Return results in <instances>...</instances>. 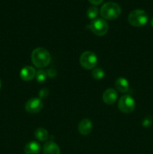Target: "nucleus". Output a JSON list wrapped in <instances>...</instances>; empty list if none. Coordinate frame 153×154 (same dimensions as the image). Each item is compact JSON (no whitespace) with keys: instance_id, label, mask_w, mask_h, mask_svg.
<instances>
[{"instance_id":"f257e3e1","label":"nucleus","mask_w":153,"mask_h":154,"mask_svg":"<svg viewBox=\"0 0 153 154\" xmlns=\"http://www.w3.org/2000/svg\"><path fill=\"white\" fill-rule=\"evenodd\" d=\"M31 58L33 65L40 69L47 66L51 61L49 51L43 48H35L32 53Z\"/></svg>"},{"instance_id":"f03ea898","label":"nucleus","mask_w":153,"mask_h":154,"mask_svg":"<svg viewBox=\"0 0 153 154\" xmlns=\"http://www.w3.org/2000/svg\"><path fill=\"white\" fill-rule=\"evenodd\" d=\"M121 7L117 3L112 2L105 3L100 8L101 17L104 19L108 20H112L118 18L121 14Z\"/></svg>"},{"instance_id":"7ed1b4c3","label":"nucleus","mask_w":153,"mask_h":154,"mask_svg":"<svg viewBox=\"0 0 153 154\" xmlns=\"http://www.w3.org/2000/svg\"><path fill=\"white\" fill-rule=\"evenodd\" d=\"M129 23L135 27H141L145 26L148 23V16L146 12L141 9L134 10L129 14L128 17Z\"/></svg>"},{"instance_id":"20e7f679","label":"nucleus","mask_w":153,"mask_h":154,"mask_svg":"<svg viewBox=\"0 0 153 154\" xmlns=\"http://www.w3.org/2000/svg\"><path fill=\"white\" fill-rule=\"evenodd\" d=\"M80 63L81 66L87 70L94 69L98 63V57L92 51L83 52L80 58Z\"/></svg>"},{"instance_id":"39448f33","label":"nucleus","mask_w":153,"mask_h":154,"mask_svg":"<svg viewBox=\"0 0 153 154\" xmlns=\"http://www.w3.org/2000/svg\"><path fill=\"white\" fill-rule=\"evenodd\" d=\"M136 107V103L134 98L130 95H124L118 99V108L120 111L124 114H130Z\"/></svg>"},{"instance_id":"423d86ee","label":"nucleus","mask_w":153,"mask_h":154,"mask_svg":"<svg viewBox=\"0 0 153 154\" xmlns=\"http://www.w3.org/2000/svg\"><path fill=\"white\" fill-rule=\"evenodd\" d=\"M88 28L96 35L104 36L108 31V24L104 19L96 18L92 20Z\"/></svg>"},{"instance_id":"0eeeda50","label":"nucleus","mask_w":153,"mask_h":154,"mask_svg":"<svg viewBox=\"0 0 153 154\" xmlns=\"http://www.w3.org/2000/svg\"><path fill=\"white\" fill-rule=\"evenodd\" d=\"M43 102L39 98H32L28 99L25 105V109L29 114H37L43 108Z\"/></svg>"},{"instance_id":"6e6552de","label":"nucleus","mask_w":153,"mask_h":154,"mask_svg":"<svg viewBox=\"0 0 153 154\" xmlns=\"http://www.w3.org/2000/svg\"><path fill=\"white\" fill-rule=\"evenodd\" d=\"M118 99V93L113 89L109 88L103 93V101L106 105H112Z\"/></svg>"},{"instance_id":"1a4fd4ad","label":"nucleus","mask_w":153,"mask_h":154,"mask_svg":"<svg viewBox=\"0 0 153 154\" xmlns=\"http://www.w3.org/2000/svg\"><path fill=\"white\" fill-rule=\"evenodd\" d=\"M35 75L36 71L34 68L29 66H25V67L22 68L20 71V74L21 79L25 81H32L35 77Z\"/></svg>"},{"instance_id":"9d476101","label":"nucleus","mask_w":153,"mask_h":154,"mask_svg":"<svg viewBox=\"0 0 153 154\" xmlns=\"http://www.w3.org/2000/svg\"><path fill=\"white\" fill-rule=\"evenodd\" d=\"M92 130V123L88 119H83L78 125V131L82 135H87Z\"/></svg>"},{"instance_id":"9b49d317","label":"nucleus","mask_w":153,"mask_h":154,"mask_svg":"<svg viewBox=\"0 0 153 154\" xmlns=\"http://www.w3.org/2000/svg\"><path fill=\"white\" fill-rule=\"evenodd\" d=\"M40 144L37 141H32L27 143L24 147V152L26 154H39L40 152Z\"/></svg>"},{"instance_id":"f8f14e48","label":"nucleus","mask_w":153,"mask_h":154,"mask_svg":"<svg viewBox=\"0 0 153 154\" xmlns=\"http://www.w3.org/2000/svg\"><path fill=\"white\" fill-rule=\"evenodd\" d=\"M43 153L44 154H60V148L54 141H50L44 145Z\"/></svg>"},{"instance_id":"ddd939ff","label":"nucleus","mask_w":153,"mask_h":154,"mask_svg":"<svg viewBox=\"0 0 153 154\" xmlns=\"http://www.w3.org/2000/svg\"><path fill=\"white\" fill-rule=\"evenodd\" d=\"M116 90L120 93H127L129 91V83L126 78L123 77L117 78L115 83Z\"/></svg>"},{"instance_id":"4468645a","label":"nucleus","mask_w":153,"mask_h":154,"mask_svg":"<svg viewBox=\"0 0 153 154\" xmlns=\"http://www.w3.org/2000/svg\"><path fill=\"white\" fill-rule=\"evenodd\" d=\"M34 135L36 139L40 141H45L46 139H48V137H49L47 130L41 127L36 129Z\"/></svg>"},{"instance_id":"2eb2a0df","label":"nucleus","mask_w":153,"mask_h":154,"mask_svg":"<svg viewBox=\"0 0 153 154\" xmlns=\"http://www.w3.org/2000/svg\"><path fill=\"white\" fill-rule=\"evenodd\" d=\"M92 75L93 78L96 80H101L104 78L105 72L100 68H96L94 69L92 72Z\"/></svg>"},{"instance_id":"dca6fc26","label":"nucleus","mask_w":153,"mask_h":154,"mask_svg":"<svg viewBox=\"0 0 153 154\" xmlns=\"http://www.w3.org/2000/svg\"><path fill=\"white\" fill-rule=\"evenodd\" d=\"M98 8L97 7H95V6H91L87 10V17H88V18H89L91 20L96 19L97 16L98 15Z\"/></svg>"},{"instance_id":"f3484780","label":"nucleus","mask_w":153,"mask_h":154,"mask_svg":"<svg viewBox=\"0 0 153 154\" xmlns=\"http://www.w3.org/2000/svg\"><path fill=\"white\" fill-rule=\"evenodd\" d=\"M36 80H37L38 82L39 83H44L46 81V80L47 79V75H46V71L43 70V69H40L38 72H36L35 75Z\"/></svg>"},{"instance_id":"a211bd4d","label":"nucleus","mask_w":153,"mask_h":154,"mask_svg":"<svg viewBox=\"0 0 153 154\" xmlns=\"http://www.w3.org/2000/svg\"><path fill=\"white\" fill-rule=\"evenodd\" d=\"M152 118L151 116H146V117L142 120V125L143 127H150V126H152Z\"/></svg>"},{"instance_id":"6ab92c4d","label":"nucleus","mask_w":153,"mask_h":154,"mask_svg":"<svg viewBox=\"0 0 153 154\" xmlns=\"http://www.w3.org/2000/svg\"><path fill=\"white\" fill-rule=\"evenodd\" d=\"M39 99H46L49 96V90L46 88H43L38 92Z\"/></svg>"},{"instance_id":"aec40b11","label":"nucleus","mask_w":153,"mask_h":154,"mask_svg":"<svg viewBox=\"0 0 153 154\" xmlns=\"http://www.w3.org/2000/svg\"><path fill=\"white\" fill-rule=\"evenodd\" d=\"M46 75H47V77L50 78H53L56 76L57 72L55 69H49L47 71H46Z\"/></svg>"},{"instance_id":"412c9836","label":"nucleus","mask_w":153,"mask_h":154,"mask_svg":"<svg viewBox=\"0 0 153 154\" xmlns=\"http://www.w3.org/2000/svg\"><path fill=\"white\" fill-rule=\"evenodd\" d=\"M88 2L94 5H100L103 2V0H88Z\"/></svg>"},{"instance_id":"4be33fe9","label":"nucleus","mask_w":153,"mask_h":154,"mask_svg":"<svg viewBox=\"0 0 153 154\" xmlns=\"http://www.w3.org/2000/svg\"><path fill=\"white\" fill-rule=\"evenodd\" d=\"M150 23H151V26H152L153 27V17L152 18V20H151V21H150Z\"/></svg>"},{"instance_id":"5701e85b","label":"nucleus","mask_w":153,"mask_h":154,"mask_svg":"<svg viewBox=\"0 0 153 154\" xmlns=\"http://www.w3.org/2000/svg\"><path fill=\"white\" fill-rule=\"evenodd\" d=\"M1 88H2V81L0 80V90H1Z\"/></svg>"}]
</instances>
